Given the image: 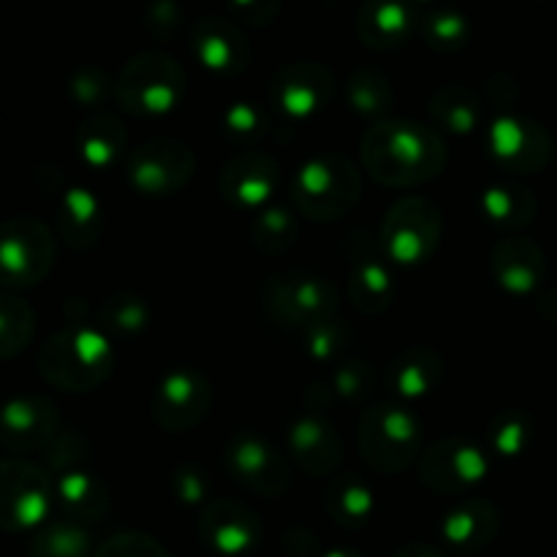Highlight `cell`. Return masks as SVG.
Instances as JSON below:
<instances>
[{
	"instance_id": "11",
	"label": "cell",
	"mask_w": 557,
	"mask_h": 557,
	"mask_svg": "<svg viewBox=\"0 0 557 557\" xmlns=\"http://www.w3.org/2000/svg\"><path fill=\"white\" fill-rule=\"evenodd\" d=\"M199 533L212 549L223 555H243L250 547H256L261 536L259 517L250 509H245L243 504H234V500H221V504H212L210 509L201 515Z\"/></svg>"
},
{
	"instance_id": "23",
	"label": "cell",
	"mask_w": 557,
	"mask_h": 557,
	"mask_svg": "<svg viewBox=\"0 0 557 557\" xmlns=\"http://www.w3.org/2000/svg\"><path fill=\"white\" fill-rule=\"evenodd\" d=\"M60 226L65 239L76 248H85L96 239L101 228V210L87 190H69L63 207H60Z\"/></svg>"
},
{
	"instance_id": "1",
	"label": "cell",
	"mask_w": 557,
	"mask_h": 557,
	"mask_svg": "<svg viewBox=\"0 0 557 557\" xmlns=\"http://www.w3.org/2000/svg\"><path fill=\"white\" fill-rule=\"evenodd\" d=\"M364 163L386 185H417L444 166V145L433 131L413 123L379 125L364 139Z\"/></svg>"
},
{
	"instance_id": "32",
	"label": "cell",
	"mask_w": 557,
	"mask_h": 557,
	"mask_svg": "<svg viewBox=\"0 0 557 557\" xmlns=\"http://www.w3.org/2000/svg\"><path fill=\"white\" fill-rule=\"evenodd\" d=\"M348 92H351V101L359 112H381L386 107V101L392 98L389 85L386 79H381L375 71H357L348 82Z\"/></svg>"
},
{
	"instance_id": "27",
	"label": "cell",
	"mask_w": 557,
	"mask_h": 557,
	"mask_svg": "<svg viewBox=\"0 0 557 557\" xmlns=\"http://www.w3.org/2000/svg\"><path fill=\"white\" fill-rule=\"evenodd\" d=\"M58 495L76 520H92L107 506L103 490L90 476H85V473H65L58 484Z\"/></svg>"
},
{
	"instance_id": "12",
	"label": "cell",
	"mask_w": 557,
	"mask_h": 557,
	"mask_svg": "<svg viewBox=\"0 0 557 557\" xmlns=\"http://www.w3.org/2000/svg\"><path fill=\"white\" fill-rule=\"evenodd\" d=\"M190 47L207 69L221 71V74H234V71L245 69L250 54L248 41L239 33V27L228 20H221V16H205V20L196 22Z\"/></svg>"
},
{
	"instance_id": "4",
	"label": "cell",
	"mask_w": 557,
	"mask_h": 557,
	"mask_svg": "<svg viewBox=\"0 0 557 557\" xmlns=\"http://www.w3.org/2000/svg\"><path fill=\"white\" fill-rule=\"evenodd\" d=\"M52 237L38 221L16 218L0 226V286H36L52 267Z\"/></svg>"
},
{
	"instance_id": "21",
	"label": "cell",
	"mask_w": 557,
	"mask_h": 557,
	"mask_svg": "<svg viewBox=\"0 0 557 557\" xmlns=\"http://www.w3.org/2000/svg\"><path fill=\"white\" fill-rule=\"evenodd\" d=\"M277 305L288 321H315L335 308V294L315 277H297L294 283L283 281Z\"/></svg>"
},
{
	"instance_id": "20",
	"label": "cell",
	"mask_w": 557,
	"mask_h": 557,
	"mask_svg": "<svg viewBox=\"0 0 557 557\" xmlns=\"http://www.w3.org/2000/svg\"><path fill=\"white\" fill-rule=\"evenodd\" d=\"M544 272V256L525 239H511L495 250V275L511 292H528Z\"/></svg>"
},
{
	"instance_id": "13",
	"label": "cell",
	"mask_w": 557,
	"mask_h": 557,
	"mask_svg": "<svg viewBox=\"0 0 557 557\" xmlns=\"http://www.w3.org/2000/svg\"><path fill=\"white\" fill-rule=\"evenodd\" d=\"M54 406L41 397H20L0 411V441L14 451H27L52 438Z\"/></svg>"
},
{
	"instance_id": "38",
	"label": "cell",
	"mask_w": 557,
	"mask_h": 557,
	"mask_svg": "<svg viewBox=\"0 0 557 557\" xmlns=\"http://www.w3.org/2000/svg\"><path fill=\"white\" fill-rule=\"evenodd\" d=\"M395 557H441V555L430 547H406V549H400Z\"/></svg>"
},
{
	"instance_id": "22",
	"label": "cell",
	"mask_w": 557,
	"mask_h": 557,
	"mask_svg": "<svg viewBox=\"0 0 557 557\" xmlns=\"http://www.w3.org/2000/svg\"><path fill=\"white\" fill-rule=\"evenodd\" d=\"M292 449L310 473H326L337 462V435L330 424L308 419L292 433Z\"/></svg>"
},
{
	"instance_id": "19",
	"label": "cell",
	"mask_w": 557,
	"mask_h": 557,
	"mask_svg": "<svg viewBox=\"0 0 557 557\" xmlns=\"http://www.w3.org/2000/svg\"><path fill=\"white\" fill-rule=\"evenodd\" d=\"M495 156L520 169H536L547 161L549 145L544 131L522 120H500L493 128Z\"/></svg>"
},
{
	"instance_id": "9",
	"label": "cell",
	"mask_w": 557,
	"mask_h": 557,
	"mask_svg": "<svg viewBox=\"0 0 557 557\" xmlns=\"http://www.w3.org/2000/svg\"><path fill=\"white\" fill-rule=\"evenodd\" d=\"M190 172H194V158L185 150L180 141L158 139L147 141L145 147L131 156L128 161V177L141 194L163 196L174 194L188 183Z\"/></svg>"
},
{
	"instance_id": "28",
	"label": "cell",
	"mask_w": 557,
	"mask_h": 557,
	"mask_svg": "<svg viewBox=\"0 0 557 557\" xmlns=\"http://www.w3.org/2000/svg\"><path fill=\"white\" fill-rule=\"evenodd\" d=\"M82 156L92 163V166H103V163L114 161V156L123 147V128L117 120L112 117H92L90 123L82 125Z\"/></svg>"
},
{
	"instance_id": "35",
	"label": "cell",
	"mask_w": 557,
	"mask_h": 557,
	"mask_svg": "<svg viewBox=\"0 0 557 557\" xmlns=\"http://www.w3.org/2000/svg\"><path fill=\"white\" fill-rule=\"evenodd\" d=\"M232 11L243 16L248 25H267L277 14L281 0H228Z\"/></svg>"
},
{
	"instance_id": "30",
	"label": "cell",
	"mask_w": 557,
	"mask_h": 557,
	"mask_svg": "<svg viewBox=\"0 0 557 557\" xmlns=\"http://www.w3.org/2000/svg\"><path fill=\"white\" fill-rule=\"evenodd\" d=\"M433 112L438 114L441 123L451 125V131H468L479 117V103L473 101L471 92L460 87H446L435 96Z\"/></svg>"
},
{
	"instance_id": "15",
	"label": "cell",
	"mask_w": 557,
	"mask_h": 557,
	"mask_svg": "<svg viewBox=\"0 0 557 557\" xmlns=\"http://www.w3.org/2000/svg\"><path fill=\"white\" fill-rule=\"evenodd\" d=\"M357 27L368 47H397L413 30V0H364Z\"/></svg>"
},
{
	"instance_id": "36",
	"label": "cell",
	"mask_w": 557,
	"mask_h": 557,
	"mask_svg": "<svg viewBox=\"0 0 557 557\" xmlns=\"http://www.w3.org/2000/svg\"><path fill=\"white\" fill-rule=\"evenodd\" d=\"M103 85L107 82H103L101 71H82L74 79V92H79V98H85V101H92V98L101 96Z\"/></svg>"
},
{
	"instance_id": "34",
	"label": "cell",
	"mask_w": 557,
	"mask_h": 557,
	"mask_svg": "<svg viewBox=\"0 0 557 557\" xmlns=\"http://www.w3.org/2000/svg\"><path fill=\"white\" fill-rule=\"evenodd\" d=\"M332 515L341 522H362V517L370 511V493L357 487V484H343L341 490L330 495Z\"/></svg>"
},
{
	"instance_id": "39",
	"label": "cell",
	"mask_w": 557,
	"mask_h": 557,
	"mask_svg": "<svg viewBox=\"0 0 557 557\" xmlns=\"http://www.w3.org/2000/svg\"><path fill=\"white\" fill-rule=\"evenodd\" d=\"M326 557H359V555H354V553H343V549H337V553H330Z\"/></svg>"
},
{
	"instance_id": "3",
	"label": "cell",
	"mask_w": 557,
	"mask_h": 557,
	"mask_svg": "<svg viewBox=\"0 0 557 557\" xmlns=\"http://www.w3.org/2000/svg\"><path fill=\"white\" fill-rule=\"evenodd\" d=\"M185 74L174 58L158 52L136 54L117 82L120 101L139 114L169 112L183 92Z\"/></svg>"
},
{
	"instance_id": "7",
	"label": "cell",
	"mask_w": 557,
	"mask_h": 557,
	"mask_svg": "<svg viewBox=\"0 0 557 557\" xmlns=\"http://www.w3.org/2000/svg\"><path fill=\"white\" fill-rule=\"evenodd\" d=\"M364 460L379 471H400L417 451V424L403 408H375L362 424Z\"/></svg>"
},
{
	"instance_id": "31",
	"label": "cell",
	"mask_w": 557,
	"mask_h": 557,
	"mask_svg": "<svg viewBox=\"0 0 557 557\" xmlns=\"http://www.w3.org/2000/svg\"><path fill=\"white\" fill-rule=\"evenodd\" d=\"M351 294L362 310H381L386 305V294H389V277L381 270L375 261H364L351 281Z\"/></svg>"
},
{
	"instance_id": "33",
	"label": "cell",
	"mask_w": 557,
	"mask_h": 557,
	"mask_svg": "<svg viewBox=\"0 0 557 557\" xmlns=\"http://www.w3.org/2000/svg\"><path fill=\"white\" fill-rule=\"evenodd\" d=\"M96 557H169L166 549L156 542V539L145 536V533H120V536L109 539Z\"/></svg>"
},
{
	"instance_id": "24",
	"label": "cell",
	"mask_w": 557,
	"mask_h": 557,
	"mask_svg": "<svg viewBox=\"0 0 557 557\" xmlns=\"http://www.w3.org/2000/svg\"><path fill=\"white\" fill-rule=\"evenodd\" d=\"M495 520L498 517H495L490 506L468 504L446 520L444 533L457 547H479V544H487L490 536L495 533V525H498Z\"/></svg>"
},
{
	"instance_id": "10",
	"label": "cell",
	"mask_w": 557,
	"mask_h": 557,
	"mask_svg": "<svg viewBox=\"0 0 557 557\" xmlns=\"http://www.w3.org/2000/svg\"><path fill=\"white\" fill-rule=\"evenodd\" d=\"M212 400V392L201 375L188 373H174L158 386L156 397H152V417L161 424L163 430H188L199 422L207 413Z\"/></svg>"
},
{
	"instance_id": "18",
	"label": "cell",
	"mask_w": 557,
	"mask_h": 557,
	"mask_svg": "<svg viewBox=\"0 0 557 557\" xmlns=\"http://www.w3.org/2000/svg\"><path fill=\"white\" fill-rule=\"evenodd\" d=\"M277 183V166L261 152L237 158L223 172V194L237 205H261L272 196Z\"/></svg>"
},
{
	"instance_id": "2",
	"label": "cell",
	"mask_w": 557,
	"mask_h": 557,
	"mask_svg": "<svg viewBox=\"0 0 557 557\" xmlns=\"http://www.w3.org/2000/svg\"><path fill=\"white\" fill-rule=\"evenodd\" d=\"M38 364L49 384L69 392H85L107 379L112 368V354L98 332L63 330L49 337Z\"/></svg>"
},
{
	"instance_id": "6",
	"label": "cell",
	"mask_w": 557,
	"mask_h": 557,
	"mask_svg": "<svg viewBox=\"0 0 557 557\" xmlns=\"http://www.w3.org/2000/svg\"><path fill=\"white\" fill-rule=\"evenodd\" d=\"M52 504V484L36 466L0 460V528L25 531L47 517Z\"/></svg>"
},
{
	"instance_id": "8",
	"label": "cell",
	"mask_w": 557,
	"mask_h": 557,
	"mask_svg": "<svg viewBox=\"0 0 557 557\" xmlns=\"http://www.w3.org/2000/svg\"><path fill=\"white\" fill-rule=\"evenodd\" d=\"M441 234V218L430 201L403 199L384 223L386 253L397 261H422L435 248Z\"/></svg>"
},
{
	"instance_id": "29",
	"label": "cell",
	"mask_w": 557,
	"mask_h": 557,
	"mask_svg": "<svg viewBox=\"0 0 557 557\" xmlns=\"http://www.w3.org/2000/svg\"><path fill=\"white\" fill-rule=\"evenodd\" d=\"M422 30L430 47L449 52V49H457L466 44L468 30H471V27H468V20L460 14V11L438 9L424 20Z\"/></svg>"
},
{
	"instance_id": "37",
	"label": "cell",
	"mask_w": 557,
	"mask_h": 557,
	"mask_svg": "<svg viewBox=\"0 0 557 557\" xmlns=\"http://www.w3.org/2000/svg\"><path fill=\"white\" fill-rule=\"evenodd\" d=\"M180 20V9L177 3H172V0H158L156 5L150 9V22L152 25H163V27H174Z\"/></svg>"
},
{
	"instance_id": "5",
	"label": "cell",
	"mask_w": 557,
	"mask_h": 557,
	"mask_svg": "<svg viewBox=\"0 0 557 557\" xmlns=\"http://www.w3.org/2000/svg\"><path fill=\"white\" fill-rule=\"evenodd\" d=\"M297 205L313 218H337L351 210L359 196V177L354 166L341 158H315L299 169Z\"/></svg>"
},
{
	"instance_id": "25",
	"label": "cell",
	"mask_w": 557,
	"mask_h": 557,
	"mask_svg": "<svg viewBox=\"0 0 557 557\" xmlns=\"http://www.w3.org/2000/svg\"><path fill=\"white\" fill-rule=\"evenodd\" d=\"M30 557H90V536L74 520L54 522L33 539Z\"/></svg>"
},
{
	"instance_id": "16",
	"label": "cell",
	"mask_w": 557,
	"mask_h": 557,
	"mask_svg": "<svg viewBox=\"0 0 557 557\" xmlns=\"http://www.w3.org/2000/svg\"><path fill=\"white\" fill-rule=\"evenodd\" d=\"M484 455L462 441H444L435 451H430L424 462V476L435 490H460L462 484H473L484 476Z\"/></svg>"
},
{
	"instance_id": "26",
	"label": "cell",
	"mask_w": 557,
	"mask_h": 557,
	"mask_svg": "<svg viewBox=\"0 0 557 557\" xmlns=\"http://www.w3.org/2000/svg\"><path fill=\"white\" fill-rule=\"evenodd\" d=\"M33 335V310L16 297H0V359H9L27 346Z\"/></svg>"
},
{
	"instance_id": "17",
	"label": "cell",
	"mask_w": 557,
	"mask_h": 557,
	"mask_svg": "<svg viewBox=\"0 0 557 557\" xmlns=\"http://www.w3.org/2000/svg\"><path fill=\"white\" fill-rule=\"evenodd\" d=\"M228 460H232V468L239 476V482H245L256 493L275 495L286 487V468L277 460L275 451L267 449V444H261V441H234L232 451H228Z\"/></svg>"
},
{
	"instance_id": "40",
	"label": "cell",
	"mask_w": 557,
	"mask_h": 557,
	"mask_svg": "<svg viewBox=\"0 0 557 557\" xmlns=\"http://www.w3.org/2000/svg\"><path fill=\"white\" fill-rule=\"evenodd\" d=\"M417 3H430V0H417Z\"/></svg>"
},
{
	"instance_id": "14",
	"label": "cell",
	"mask_w": 557,
	"mask_h": 557,
	"mask_svg": "<svg viewBox=\"0 0 557 557\" xmlns=\"http://www.w3.org/2000/svg\"><path fill=\"white\" fill-rule=\"evenodd\" d=\"M332 92V74L315 63H297L288 69L277 71L272 82V96L286 112L302 114L315 112L321 103H326Z\"/></svg>"
}]
</instances>
